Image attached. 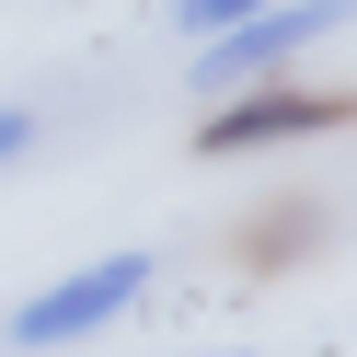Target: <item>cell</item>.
I'll return each mask as SVG.
<instances>
[{"label":"cell","instance_id":"2","mask_svg":"<svg viewBox=\"0 0 357 357\" xmlns=\"http://www.w3.org/2000/svg\"><path fill=\"white\" fill-rule=\"evenodd\" d=\"M346 24H357V0H265L254 24L208 35L196 81H208V93H242V81H288V58H300V47H323V35H346Z\"/></svg>","mask_w":357,"mask_h":357},{"label":"cell","instance_id":"3","mask_svg":"<svg viewBox=\"0 0 357 357\" xmlns=\"http://www.w3.org/2000/svg\"><path fill=\"white\" fill-rule=\"evenodd\" d=\"M150 288V254H104V265H70L58 288H35L12 311V346H81V334H116Z\"/></svg>","mask_w":357,"mask_h":357},{"label":"cell","instance_id":"4","mask_svg":"<svg viewBox=\"0 0 357 357\" xmlns=\"http://www.w3.org/2000/svg\"><path fill=\"white\" fill-rule=\"evenodd\" d=\"M265 0H173V24L196 35V47H208V35H231V24H254Z\"/></svg>","mask_w":357,"mask_h":357},{"label":"cell","instance_id":"1","mask_svg":"<svg viewBox=\"0 0 357 357\" xmlns=\"http://www.w3.org/2000/svg\"><path fill=\"white\" fill-rule=\"evenodd\" d=\"M334 127H357L346 81H242V93L208 104L196 150L208 162H254V150H300V139H334Z\"/></svg>","mask_w":357,"mask_h":357},{"label":"cell","instance_id":"5","mask_svg":"<svg viewBox=\"0 0 357 357\" xmlns=\"http://www.w3.org/2000/svg\"><path fill=\"white\" fill-rule=\"evenodd\" d=\"M12 150H35V116H24V104H0V162H12Z\"/></svg>","mask_w":357,"mask_h":357}]
</instances>
